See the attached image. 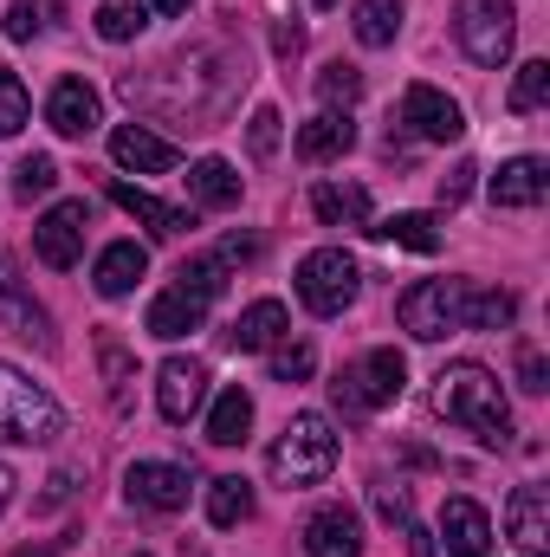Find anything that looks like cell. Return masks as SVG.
I'll use <instances>...</instances> for the list:
<instances>
[{"mask_svg": "<svg viewBox=\"0 0 550 557\" xmlns=\"http://www.w3.org/2000/svg\"><path fill=\"white\" fill-rule=\"evenodd\" d=\"M434 416L453 421V428H473L486 447H505L512 441V409H505V389L486 363H447L434 376Z\"/></svg>", "mask_w": 550, "mask_h": 557, "instance_id": "6da1fadb", "label": "cell"}, {"mask_svg": "<svg viewBox=\"0 0 550 557\" xmlns=\"http://www.w3.org/2000/svg\"><path fill=\"white\" fill-rule=\"evenodd\" d=\"M266 467H273V480L285 486V493L324 486L330 467H337V434H330V421L324 416H291L285 434L273 441V454H266Z\"/></svg>", "mask_w": 550, "mask_h": 557, "instance_id": "7a4b0ae2", "label": "cell"}, {"mask_svg": "<svg viewBox=\"0 0 550 557\" xmlns=\"http://www.w3.org/2000/svg\"><path fill=\"white\" fill-rule=\"evenodd\" d=\"M402 389H409V363H402V350H370V357H357V363L330 383V403H337V416L343 421H370L376 409L402 403Z\"/></svg>", "mask_w": 550, "mask_h": 557, "instance_id": "3957f363", "label": "cell"}, {"mask_svg": "<svg viewBox=\"0 0 550 557\" xmlns=\"http://www.w3.org/2000/svg\"><path fill=\"white\" fill-rule=\"evenodd\" d=\"M65 434V409L13 363H0V441H20V447H46Z\"/></svg>", "mask_w": 550, "mask_h": 557, "instance_id": "277c9868", "label": "cell"}, {"mask_svg": "<svg viewBox=\"0 0 550 557\" xmlns=\"http://www.w3.org/2000/svg\"><path fill=\"white\" fill-rule=\"evenodd\" d=\"M453 39L473 65H505L518 39V7L512 0H460L453 7Z\"/></svg>", "mask_w": 550, "mask_h": 557, "instance_id": "5b68a950", "label": "cell"}, {"mask_svg": "<svg viewBox=\"0 0 550 557\" xmlns=\"http://www.w3.org/2000/svg\"><path fill=\"white\" fill-rule=\"evenodd\" d=\"M357 292H363V273H357V260L343 247H317V253L298 260V298H304V311L337 318V311L357 305Z\"/></svg>", "mask_w": 550, "mask_h": 557, "instance_id": "8992f818", "label": "cell"}, {"mask_svg": "<svg viewBox=\"0 0 550 557\" xmlns=\"http://www.w3.org/2000/svg\"><path fill=\"white\" fill-rule=\"evenodd\" d=\"M396 318L402 331L421 344H440L447 331H460V278H421L396 298Z\"/></svg>", "mask_w": 550, "mask_h": 557, "instance_id": "52a82bcc", "label": "cell"}, {"mask_svg": "<svg viewBox=\"0 0 550 557\" xmlns=\"http://www.w3.org/2000/svg\"><path fill=\"white\" fill-rule=\"evenodd\" d=\"M85 227H91V208H85V201H59V208H46L39 227H33V253H39V267H52V273L78 267V253H85Z\"/></svg>", "mask_w": 550, "mask_h": 557, "instance_id": "ba28073f", "label": "cell"}, {"mask_svg": "<svg viewBox=\"0 0 550 557\" xmlns=\"http://www.w3.org/2000/svg\"><path fill=\"white\" fill-rule=\"evenodd\" d=\"M402 124H409L421 143H460L466 137V111H460L447 91H434V85H409V91H402Z\"/></svg>", "mask_w": 550, "mask_h": 557, "instance_id": "9c48e42d", "label": "cell"}, {"mask_svg": "<svg viewBox=\"0 0 550 557\" xmlns=\"http://www.w3.org/2000/svg\"><path fill=\"white\" fill-rule=\"evenodd\" d=\"M124 493L137 506H149V512H182L188 506V467H175V460H137L124 473Z\"/></svg>", "mask_w": 550, "mask_h": 557, "instance_id": "30bf717a", "label": "cell"}, {"mask_svg": "<svg viewBox=\"0 0 550 557\" xmlns=\"http://www.w3.org/2000/svg\"><path fill=\"white\" fill-rule=\"evenodd\" d=\"M201 396H208V370L195 363V357H168L162 370H155V409H162V421H182L201 409Z\"/></svg>", "mask_w": 550, "mask_h": 557, "instance_id": "8fae6325", "label": "cell"}, {"mask_svg": "<svg viewBox=\"0 0 550 557\" xmlns=\"http://www.w3.org/2000/svg\"><path fill=\"white\" fill-rule=\"evenodd\" d=\"M98 117H104V104H98V91H91L85 78H59V85H52V98H46V124H52L59 137H91Z\"/></svg>", "mask_w": 550, "mask_h": 557, "instance_id": "7c38bea8", "label": "cell"}, {"mask_svg": "<svg viewBox=\"0 0 550 557\" xmlns=\"http://www.w3.org/2000/svg\"><path fill=\"white\" fill-rule=\"evenodd\" d=\"M304 552L311 557H363V525L350 506H317L304 519Z\"/></svg>", "mask_w": 550, "mask_h": 557, "instance_id": "4fadbf2b", "label": "cell"}, {"mask_svg": "<svg viewBox=\"0 0 550 557\" xmlns=\"http://www.w3.org/2000/svg\"><path fill=\"white\" fill-rule=\"evenodd\" d=\"M111 156H117V169H130V175H162V169L182 162L175 143L155 137V131H142V124H117V131H111Z\"/></svg>", "mask_w": 550, "mask_h": 557, "instance_id": "5bb4252c", "label": "cell"}, {"mask_svg": "<svg viewBox=\"0 0 550 557\" xmlns=\"http://www.w3.org/2000/svg\"><path fill=\"white\" fill-rule=\"evenodd\" d=\"M201 318H208V298H195L188 285H168V292H155V298H149L142 331H149V337H162V344H175V337L201 331Z\"/></svg>", "mask_w": 550, "mask_h": 557, "instance_id": "9a60e30c", "label": "cell"}, {"mask_svg": "<svg viewBox=\"0 0 550 557\" xmlns=\"http://www.w3.org/2000/svg\"><path fill=\"white\" fill-rule=\"evenodd\" d=\"M111 201H117L130 221H142L149 234H162V240H175V234L195 227V208H168V201H155V195L137 188V182H111Z\"/></svg>", "mask_w": 550, "mask_h": 557, "instance_id": "2e32d148", "label": "cell"}, {"mask_svg": "<svg viewBox=\"0 0 550 557\" xmlns=\"http://www.w3.org/2000/svg\"><path fill=\"white\" fill-rule=\"evenodd\" d=\"M505 532H512V545L525 557H545V545H550V493L545 486H518V493H512Z\"/></svg>", "mask_w": 550, "mask_h": 557, "instance_id": "e0dca14e", "label": "cell"}, {"mask_svg": "<svg viewBox=\"0 0 550 557\" xmlns=\"http://www.w3.org/2000/svg\"><path fill=\"white\" fill-rule=\"evenodd\" d=\"M440 539H447L453 557H492V519H486V506L447 499V506H440Z\"/></svg>", "mask_w": 550, "mask_h": 557, "instance_id": "ac0fdd59", "label": "cell"}, {"mask_svg": "<svg viewBox=\"0 0 550 557\" xmlns=\"http://www.w3.org/2000/svg\"><path fill=\"white\" fill-rule=\"evenodd\" d=\"M545 195H550L545 156H512V162H499V175H492V201H499V208H538Z\"/></svg>", "mask_w": 550, "mask_h": 557, "instance_id": "d6986e66", "label": "cell"}, {"mask_svg": "<svg viewBox=\"0 0 550 557\" xmlns=\"http://www.w3.org/2000/svg\"><path fill=\"white\" fill-rule=\"evenodd\" d=\"M142 273H149V247H137V240H111V247L98 253V267H91V285H98L104 298H124V292H137Z\"/></svg>", "mask_w": 550, "mask_h": 557, "instance_id": "ffe728a7", "label": "cell"}, {"mask_svg": "<svg viewBox=\"0 0 550 557\" xmlns=\"http://www.w3.org/2000/svg\"><path fill=\"white\" fill-rule=\"evenodd\" d=\"M291 331V318H285V305L278 298H253L240 318H234V331H227V344L234 350H273L278 337Z\"/></svg>", "mask_w": 550, "mask_h": 557, "instance_id": "44dd1931", "label": "cell"}, {"mask_svg": "<svg viewBox=\"0 0 550 557\" xmlns=\"http://www.w3.org/2000/svg\"><path fill=\"white\" fill-rule=\"evenodd\" d=\"M357 143V124L343 111H317L311 124H298V162H337Z\"/></svg>", "mask_w": 550, "mask_h": 557, "instance_id": "7402d4cb", "label": "cell"}, {"mask_svg": "<svg viewBox=\"0 0 550 557\" xmlns=\"http://www.w3.org/2000/svg\"><path fill=\"white\" fill-rule=\"evenodd\" d=\"M311 208L324 227H370V188H357V182H317Z\"/></svg>", "mask_w": 550, "mask_h": 557, "instance_id": "603a6c76", "label": "cell"}, {"mask_svg": "<svg viewBox=\"0 0 550 557\" xmlns=\"http://www.w3.org/2000/svg\"><path fill=\"white\" fill-rule=\"evenodd\" d=\"M188 195H195V208H240V175H234V162L201 156V162L188 169Z\"/></svg>", "mask_w": 550, "mask_h": 557, "instance_id": "cb8c5ba5", "label": "cell"}, {"mask_svg": "<svg viewBox=\"0 0 550 557\" xmlns=\"http://www.w3.org/2000/svg\"><path fill=\"white\" fill-rule=\"evenodd\" d=\"M512 318H518V298H512V292L460 285V324H466V331H505Z\"/></svg>", "mask_w": 550, "mask_h": 557, "instance_id": "d4e9b609", "label": "cell"}, {"mask_svg": "<svg viewBox=\"0 0 550 557\" xmlns=\"http://www.w3.org/2000/svg\"><path fill=\"white\" fill-rule=\"evenodd\" d=\"M247 428H253V396L234 383V389H221V396H214L208 441H214V447H240V441H247Z\"/></svg>", "mask_w": 550, "mask_h": 557, "instance_id": "484cf974", "label": "cell"}, {"mask_svg": "<svg viewBox=\"0 0 550 557\" xmlns=\"http://www.w3.org/2000/svg\"><path fill=\"white\" fill-rule=\"evenodd\" d=\"M0 324H13L20 337H46V311L20 292V278H13V260L0 253Z\"/></svg>", "mask_w": 550, "mask_h": 557, "instance_id": "4316f807", "label": "cell"}, {"mask_svg": "<svg viewBox=\"0 0 550 557\" xmlns=\"http://www.w3.org/2000/svg\"><path fill=\"white\" fill-rule=\"evenodd\" d=\"M208 519H214L221 532H234V525H247V519H253V486H247L240 473H227V480H214V486H208Z\"/></svg>", "mask_w": 550, "mask_h": 557, "instance_id": "83f0119b", "label": "cell"}, {"mask_svg": "<svg viewBox=\"0 0 550 557\" xmlns=\"http://www.w3.org/2000/svg\"><path fill=\"white\" fill-rule=\"evenodd\" d=\"M363 234L396 240V247H409V253H440V227H434V214H389V221H376V227H363Z\"/></svg>", "mask_w": 550, "mask_h": 557, "instance_id": "f1b7e54d", "label": "cell"}, {"mask_svg": "<svg viewBox=\"0 0 550 557\" xmlns=\"http://www.w3.org/2000/svg\"><path fill=\"white\" fill-rule=\"evenodd\" d=\"M357 39L363 46H396V33H402V0H357Z\"/></svg>", "mask_w": 550, "mask_h": 557, "instance_id": "f546056e", "label": "cell"}, {"mask_svg": "<svg viewBox=\"0 0 550 557\" xmlns=\"http://www.w3.org/2000/svg\"><path fill=\"white\" fill-rule=\"evenodd\" d=\"M142 26H149V7L142 0H98V39L124 46V39H137Z\"/></svg>", "mask_w": 550, "mask_h": 557, "instance_id": "4dcf8cb0", "label": "cell"}, {"mask_svg": "<svg viewBox=\"0 0 550 557\" xmlns=\"http://www.w3.org/2000/svg\"><path fill=\"white\" fill-rule=\"evenodd\" d=\"M357 98H363V72L343 65V59H330V65L317 72V104H324V111H350Z\"/></svg>", "mask_w": 550, "mask_h": 557, "instance_id": "1f68e13d", "label": "cell"}, {"mask_svg": "<svg viewBox=\"0 0 550 557\" xmlns=\"http://www.w3.org/2000/svg\"><path fill=\"white\" fill-rule=\"evenodd\" d=\"M545 98H550V59H525L518 65V78H512V111L518 117H532V111H545Z\"/></svg>", "mask_w": 550, "mask_h": 557, "instance_id": "d6a6232c", "label": "cell"}, {"mask_svg": "<svg viewBox=\"0 0 550 557\" xmlns=\"http://www.w3.org/2000/svg\"><path fill=\"white\" fill-rule=\"evenodd\" d=\"M52 188H59V162H52V156H20L13 195H20V201H39V195H52Z\"/></svg>", "mask_w": 550, "mask_h": 557, "instance_id": "836d02e7", "label": "cell"}, {"mask_svg": "<svg viewBox=\"0 0 550 557\" xmlns=\"http://www.w3.org/2000/svg\"><path fill=\"white\" fill-rule=\"evenodd\" d=\"M175 285H188L195 298H208V305H214V298L227 292V260H214V253H208V260H188V267L175 273Z\"/></svg>", "mask_w": 550, "mask_h": 557, "instance_id": "e575fe53", "label": "cell"}, {"mask_svg": "<svg viewBox=\"0 0 550 557\" xmlns=\"http://www.w3.org/2000/svg\"><path fill=\"white\" fill-rule=\"evenodd\" d=\"M266 357H273V383H304V376L317 370V350H311V344H285V337H278Z\"/></svg>", "mask_w": 550, "mask_h": 557, "instance_id": "d590c367", "label": "cell"}, {"mask_svg": "<svg viewBox=\"0 0 550 557\" xmlns=\"http://www.w3.org/2000/svg\"><path fill=\"white\" fill-rule=\"evenodd\" d=\"M26 117H33L26 85H20L13 72H0V137H20V131H26Z\"/></svg>", "mask_w": 550, "mask_h": 557, "instance_id": "8d00e7d4", "label": "cell"}, {"mask_svg": "<svg viewBox=\"0 0 550 557\" xmlns=\"http://www.w3.org/2000/svg\"><path fill=\"white\" fill-rule=\"evenodd\" d=\"M278 124H285V117H278L273 104H260V111H253V124H247V143H253V156H260V162L278 149Z\"/></svg>", "mask_w": 550, "mask_h": 557, "instance_id": "74e56055", "label": "cell"}, {"mask_svg": "<svg viewBox=\"0 0 550 557\" xmlns=\"http://www.w3.org/2000/svg\"><path fill=\"white\" fill-rule=\"evenodd\" d=\"M46 26V0H13L7 7V39H33Z\"/></svg>", "mask_w": 550, "mask_h": 557, "instance_id": "f35d334b", "label": "cell"}, {"mask_svg": "<svg viewBox=\"0 0 550 557\" xmlns=\"http://www.w3.org/2000/svg\"><path fill=\"white\" fill-rule=\"evenodd\" d=\"M473 175H479L473 162H460V169H447V175H440V208H460V201L473 195Z\"/></svg>", "mask_w": 550, "mask_h": 557, "instance_id": "ab89813d", "label": "cell"}, {"mask_svg": "<svg viewBox=\"0 0 550 557\" xmlns=\"http://www.w3.org/2000/svg\"><path fill=\"white\" fill-rule=\"evenodd\" d=\"M518 389H532V396H545V389H550V370H545V357H538V350H525V357H518Z\"/></svg>", "mask_w": 550, "mask_h": 557, "instance_id": "60d3db41", "label": "cell"}, {"mask_svg": "<svg viewBox=\"0 0 550 557\" xmlns=\"http://www.w3.org/2000/svg\"><path fill=\"white\" fill-rule=\"evenodd\" d=\"M376 512H383L389 525H409V493H402V486H376Z\"/></svg>", "mask_w": 550, "mask_h": 557, "instance_id": "b9f144b4", "label": "cell"}, {"mask_svg": "<svg viewBox=\"0 0 550 557\" xmlns=\"http://www.w3.org/2000/svg\"><path fill=\"white\" fill-rule=\"evenodd\" d=\"M273 46H278V59H298V52H304V26H291V20H278Z\"/></svg>", "mask_w": 550, "mask_h": 557, "instance_id": "7bdbcfd3", "label": "cell"}, {"mask_svg": "<svg viewBox=\"0 0 550 557\" xmlns=\"http://www.w3.org/2000/svg\"><path fill=\"white\" fill-rule=\"evenodd\" d=\"M402 532H409V557H440L434 532H421V525H402Z\"/></svg>", "mask_w": 550, "mask_h": 557, "instance_id": "ee69618b", "label": "cell"}, {"mask_svg": "<svg viewBox=\"0 0 550 557\" xmlns=\"http://www.w3.org/2000/svg\"><path fill=\"white\" fill-rule=\"evenodd\" d=\"M253 253H260V240H240V234L221 247V260H253Z\"/></svg>", "mask_w": 550, "mask_h": 557, "instance_id": "f6af8a7d", "label": "cell"}, {"mask_svg": "<svg viewBox=\"0 0 550 557\" xmlns=\"http://www.w3.org/2000/svg\"><path fill=\"white\" fill-rule=\"evenodd\" d=\"M142 7H155V13H188L195 0H142Z\"/></svg>", "mask_w": 550, "mask_h": 557, "instance_id": "bcb514c9", "label": "cell"}, {"mask_svg": "<svg viewBox=\"0 0 550 557\" xmlns=\"http://www.w3.org/2000/svg\"><path fill=\"white\" fill-rule=\"evenodd\" d=\"M13 506V467H0V512Z\"/></svg>", "mask_w": 550, "mask_h": 557, "instance_id": "7dc6e473", "label": "cell"}, {"mask_svg": "<svg viewBox=\"0 0 550 557\" xmlns=\"http://www.w3.org/2000/svg\"><path fill=\"white\" fill-rule=\"evenodd\" d=\"M317 7H330V0H317Z\"/></svg>", "mask_w": 550, "mask_h": 557, "instance_id": "c3c4849f", "label": "cell"}, {"mask_svg": "<svg viewBox=\"0 0 550 557\" xmlns=\"http://www.w3.org/2000/svg\"><path fill=\"white\" fill-rule=\"evenodd\" d=\"M137 557H142V552H137Z\"/></svg>", "mask_w": 550, "mask_h": 557, "instance_id": "681fc988", "label": "cell"}]
</instances>
